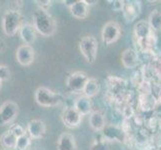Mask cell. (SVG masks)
<instances>
[{"mask_svg": "<svg viewBox=\"0 0 161 150\" xmlns=\"http://www.w3.org/2000/svg\"><path fill=\"white\" fill-rule=\"evenodd\" d=\"M99 90H100V85H99L98 80H96L95 78H89L84 87L83 94L88 98H92L97 95Z\"/></svg>", "mask_w": 161, "mask_h": 150, "instance_id": "21", "label": "cell"}, {"mask_svg": "<svg viewBox=\"0 0 161 150\" xmlns=\"http://www.w3.org/2000/svg\"><path fill=\"white\" fill-rule=\"evenodd\" d=\"M108 3L111 10L115 11V12H120L124 8L125 1H123V0H109Z\"/></svg>", "mask_w": 161, "mask_h": 150, "instance_id": "25", "label": "cell"}, {"mask_svg": "<svg viewBox=\"0 0 161 150\" xmlns=\"http://www.w3.org/2000/svg\"><path fill=\"white\" fill-rule=\"evenodd\" d=\"M89 79L86 73L81 71H76L71 73L67 80H66V87L67 89L73 93H80L83 92L86 83Z\"/></svg>", "mask_w": 161, "mask_h": 150, "instance_id": "5", "label": "cell"}, {"mask_svg": "<svg viewBox=\"0 0 161 150\" xmlns=\"http://www.w3.org/2000/svg\"><path fill=\"white\" fill-rule=\"evenodd\" d=\"M27 132L33 139H40L46 132V126L44 122L39 119H33L28 122L27 125Z\"/></svg>", "mask_w": 161, "mask_h": 150, "instance_id": "13", "label": "cell"}, {"mask_svg": "<svg viewBox=\"0 0 161 150\" xmlns=\"http://www.w3.org/2000/svg\"><path fill=\"white\" fill-rule=\"evenodd\" d=\"M133 32H134V37L136 39L137 44L145 41L154 33V31L151 29V27L149 26L148 22L144 20H140L137 22L134 25Z\"/></svg>", "mask_w": 161, "mask_h": 150, "instance_id": "11", "label": "cell"}, {"mask_svg": "<svg viewBox=\"0 0 161 150\" xmlns=\"http://www.w3.org/2000/svg\"><path fill=\"white\" fill-rule=\"evenodd\" d=\"M20 36L21 39L27 45L34 43L36 40V29L31 23H23L20 27Z\"/></svg>", "mask_w": 161, "mask_h": 150, "instance_id": "15", "label": "cell"}, {"mask_svg": "<svg viewBox=\"0 0 161 150\" xmlns=\"http://www.w3.org/2000/svg\"><path fill=\"white\" fill-rule=\"evenodd\" d=\"M35 101L43 107H54L63 102V97L47 87H39L35 91Z\"/></svg>", "mask_w": 161, "mask_h": 150, "instance_id": "2", "label": "cell"}, {"mask_svg": "<svg viewBox=\"0 0 161 150\" xmlns=\"http://www.w3.org/2000/svg\"><path fill=\"white\" fill-rule=\"evenodd\" d=\"M18 114V105L13 101H6L0 106V125L11 123Z\"/></svg>", "mask_w": 161, "mask_h": 150, "instance_id": "7", "label": "cell"}, {"mask_svg": "<svg viewBox=\"0 0 161 150\" xmlns=\"http://www.w3.org/2000/svg\"><path fill=\"white\" fill-rule=\"evenodd\" d=\"M61 119L64 125L68 128H76L78 127L82 121V115L77 111L74 106L67 107L63 110L61 114Z\"/></svg>", "mask_w": 161, "mask_h": 150, "instance_id": "8", "label": "cell"}, {"mask_svg": "<svg viewBox=\"0 0 161 150\" xmlns=\"http://www.w3.org/2000/svg\"><path fill=\"white\" fill-rule=\"evenodd\" d=\"M31 144V137L27 134H24L17 138V144L16 149L17 150H27Z\"/></svg>", "mask_w": 161, "mask_h": 150, "instance_id": "23", "label": "cell"}, {"mask_svg": "<svg viewBox=\"0 0 161 150\" xmlns=\"http://www.w3.org/2000/svg\"><path fill=\"white\" fill-rule=\"evenodd\" d=\"M75 2H76V0H65V1H63V3L69 8H71L72 6H73Z\"/></svg>", "mask_w": 161, "mask_h": 150, "instance_id": "29", "label": "cell"}, {"mask_svg": "<svg viewBox=\"0 0 161 150\" xmlns=\"http://www.w3.org/2000/svg\"><path fill=\"white\" fill-rule=\"evenodd\" d=\"M141 11V4L140 1H125L124 8L122 10L123 12V17L126 20V22L134 21L137 16L140 14Z\"/></svg>", "mask_w": 161, "mask_h": 150, "instance_id": "12", "label": "cell"}, {"mask_svg": "<svg viewBox=\"0 0 161 150\" xmlns=\"http://www.w3.org/2000/svg\"><path fill=\"white\" fill-rule=\"evenodd\" d=\"M79 50L87 63H93L96 60L98 52L97 40L91 35L84 36L79 41Z\"/></svg>", "mask_w": 161, "mask_h": 150, "instance_id": "4", "label": "cell"}, {"mask_svg": "<svg viewBox=\"0 0 161 150\" xmlns=\"http://www.w3.org/2000/svg\"><path fill=\"white\" fill-rule=\"evenodd\" d=\"M34 57H35V52L31 45L23 44V45L19 46L17 51H16V59H17V62L20 65L23 66L30 65L34 61Z\"/></svg>", "mask_w": 161, "mask_h": 150, "instance_id": "10", "label": "cell"}, {"mask_svg": "<svg viewBox=\"0 0 161 150\" xmlns=\"http://www.w3.org/2000/svg\"><path fill=\"white\" fill-rule=\"evenodd\" d=\"M102 137L106 141H117L124 142L126 140V132L123 128L117 125H106L102 130Z\"/></svg>", "mask_w": 161, "mask_h": 150, "instance_id": "9", "label": "cell"}, {"mask_svg": "<svg viewBox=\"0 0 161 150\" xmlns=\"http://www.w3.org/2000/svg\"><path fill=\"white\" fill-rule=\"evenodd\" d=\"M74 108L78 111L82 116H85L87 114L91 113L92 103H91L90 98H88L84 95L78 97L74 103Z\"/></svg>", "mask_w": 161, "mask_h": 150, "instance_id": "18", "label": "cell"}, {"mask_svg": "<svg viewBox=\"0 0 161 150\" xmlns=\"http://www.w3.org/2000/svg\"><path fill=\"white\" fill-rule=\"evenodd\" d=\"M5 48H6V43H5L4 39H2V38H0V53L3 52Z\"/></svg>", "mask_w": 161, "mask_h": 150, "instance_id": "30", "label": "cell"}, {"mask_svg": "<svg viewBox=\"0 0 161 150\" xmlns=\"http://www.w3.org/2000/svg\"><path fill=\"white\" fill-rule=\"evenodd\" d=\"M33 25L36 32L44 37L52 36L56 31V22L46 9L38 7L33 13Z\"/></svg>", "mask_w": 161, "mask_h": 150, "instance_id": "1", "label": "cell"}, {"mask_svg": "<svg viewBox=\"0 0 161 150\" xmlns=\"http://www.w3.org/2000/svg\"><path fill=\"white\" fill-rule=\"evenodd\" d=\"M84 2L86 3L87 6H92V5L97 4V0H84Z\"/></svg>", "mask_w": 161, "mask_h": 150, "instance_id": "31", "label": "cell"}, {"mask_svg": "<svg viewBox=\"0 0 161 150\" xmlns=\"http://www.w3.org/2000/svg\"><path fill=\"white\" fill-rule=\"evenodd\" d=\"M90 150H110V144L102 137L101 139L93 141L90 145Z\"/></svg>", "mask_w": 161, "mask_h": 150, "instance_id": "24", "label": "cell"}, {"mask_svg": "<svg viewBox=\"0 0 161 150\" xmlns=\"http://www.w3.org/2000/svg\"><path fill=\"white\" fill-rule=\"evenodd\" d=\"M89 125L95 131H102L106 126L105 123V116L100 111H93L89 116Z\"/></svg>", "mask_w": 161, "mask_h": 150, "instance_id": "17", "label": "cell"}, {"mask_svg": "<svg viewBox=\"0 0 161 150\" xmlns=\"http://www.w3.org/2000/svg\"><path fill=\"white\" fill-rule=\"evenodd\" d=\"M160 130H161V122H160Z\"/></svg>", "mask_w": 161, "mask_h": 150, "instance_id": "33", "label": "cell"}, {"mask_svg": "<svg viewBox=\"0 0 161 150\" xmlns=\"http://www.w3.org/2000/svg\"><path fill=\"white\" fill-rule=\"evenodd\" d=\"M70 12L77 19H85L88 15V6L84 0H76L74 5L70 8Z\"/></svg>", "mask_w": 161, "mask_h": 150, "instance_id": "19", "label": "cell"}, {"mask_svg": "<svg viewBox=\"0 0 161 150\" xmlns=\"http://www.w3.org/2000/svg\"><path fill=\"white\" fill-rule=\"evenodd\" d=\"M10 76V70L7 66L0 65V89H1L2 82L4 80H7Z\"/></svg>", "mask_w": 161, "mask_h": 150, "instance_id": "26", "label": "cell"}, {"mask_svg": "<svg viewBox=\"0 0 161 150\" xmlns=\"http://www.w3.org/2000/svg\"><path fill=\"white\" fill-rule=\"evenodd\" d=\"M11 132L13 133V134L16 136V137H20V136H22V135H24V134H26L25 133V130H24V128L22 127L21 125H19V124H15V125H12L10 127V129H9Z\"/></svg>", "mask_w": 161, "mask_h": 150, "instance_id": "27", "label": "cell"}, {"mask_svg": "<svg viewBox=\"0 0 161 150\" xmlns=\"http://www.w3.org/2000/svg\"><path fill=\"white\" fill-rule=\"evenodd\" d=\"M148 24L154 32H161V10L154 9L148 17Z\"/></svg>", "mask_w": 161, "mask_h": 150, "instance_id": "20", "label": "cell"}, {"mask_svg": "<svg viewBox=\"0 0 161 150\" xmlns=\"http://www.w3.org/2000/svg\"><path fill=\"white\" fill-rule=\"evenodd\" d=\"M57 150H77L74 136L70 133H62L57 140Z\"/></svg>", "mask_w": 161, "mask_h": 150, "instance_id": "16", "label": "cell"}, {"mask_svg": "<svg viewBox=\"0 0 161 150\" xmlns=\"http://www.w3.org/2000/svg\"><path fill=\"white\" fill-rule=\"evenodd\" d=\"M121 63L127 69H133L139 64V56L136 50L127 48L121 54Z\"/></svg>", "mask_w": 161, "mask_h": 150, "instance_id": "14", "label": "cell"}, {"mask_svg": "<svg viewBox=\"0 0 161 150\" xmlns=\"http://www.w3.org/2000/svg\"><path fill=\"white\" fill-rule=\"evenodd\" d=\"M21 13L17 9H10L4 13L2 18L3 31L8 36H13L21 27Z\"/></svg>", "mask_w": 161, "mask_h": 150, "instance_id": "3", "label": "cell"}, {"mask_svg": "<svg viewBox=\"0 0 161 150\" xmlns=\"http://www.w3.org/2000/svg\"><path fill=\"white\" fill-rule=\"evenodd\" d=\"M120 34H121L120 26L114 21H109L103 26L101 31V38L105 44L110 45V44L116 42L119 39Z\"/></svg>", "mask_w": 161, "mask_h": 150, "instance_id": "6", "label": "cell"}, {"mask_svg": "<svg viewBox=\"0 0 161 150\" xmlns=\"http://www.w3.org/2000/svg\"><path fill=\"white\" fill-rule=\"evenodd\" d=\"M35 3H37L38 5H39V8L46 9L48 6H50L51 1L50 0H36Z\"/></svg>", "mask_w": 161, "mask_h": 150, "instance_id": "28", "label": "cell"}, {"mask_svg": "<svg viewBox=\"0 0 161 150\" xmlns=\"http://www.w3.org/2000/svg\"><path fill=\"white\" fill-rule=\"evenodd\" d=\"M146 150H159V149H156L155 147H148Z\"/></svg>", "mask_w": 161, "mask_h": 150, "instance_id": "32", "label": "cell"}, {"mask_svg": "<svg viewBox=\"0 0 161 150\" xmlns=\"http://www.w3.org/2000/svg\"><path fill=\"white\" fill-rule=\"evenodd\" d=\"M159 150H161V148H159Z\"/></svg>", "mask_w": 161, "mask_h": 150, "instance_id": "34", "label": "cell"}, {"mask_svg": "<svg viewBox=\"0 0 161 150\" xmlns=\"http://www.w3.org/2000/svg\"><path fill=\"white\" fill-rule=\"evenodd\" d=\"M0 141H1V145L9 150L16 149V144H17V137H16L12 132L10 130L4 132L1 135L0 138Z\"/></svg>", "mask_w": 161, "mask_h": 150, "instance_id": "22", "label": "cell"}]
</instances>
